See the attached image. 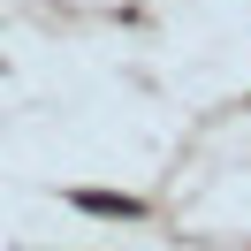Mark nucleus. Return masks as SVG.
Masks as SVG:
<instances>
[{
  "mask_svg": "<svg viewBox=\"0 0 251 251\" xmlns=\"http://www.w3.org/2000/svg\"><path fill=\"white\" fill-rule=\"evenodd\" d=\"M69 205L99 221H145V198H129V190H69Z\"/></svg>",
  "mask_w": 251,
  "mask_h": 251,
  "instance_id": "1",
  "label": "nucleus"
}]
</instances>
